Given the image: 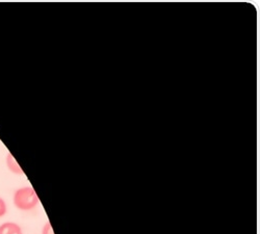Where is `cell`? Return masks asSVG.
Returning <instances> with one entry per match:
<instances>
[{"instance_id": "5", "label": "cell", "mask_w": 260, "mask_h": 234, "mask_svg": "<svg viewBox=\"0 0 260 234\" xmlns=\"http://www.w3.org/2000/svg\"><path fill=\"white\" fill-rule=\"evenodd\" d=\"M42 234H54L53 232V228H52V225L49 221H47L44 226H43L42 228Z\"/></svg>"}, {"instance_id": "1", "label": "cell", "mask_w": 260, "mask_h": 234, "mask_svg": "<svg viewBox=\"0 0 260 234\" xmlns=\"http://www.w3.org/2000/svg\"><path fill=\"white\" fill-rule=\"evenodd\" d=\"M13 203L21 211H30L39 205L40 200L32 186H22L14 191Z\"/></svg>"}, {"instance_id": "3", "label": "cell", "mask_w": 260, "mask_h": 234, "mask_svg": "<svg viewBox=\"0 0 260 234\" xmlns=\"http://www.w3.org/2000/svg\"><path fill=\"white\" fill-rule=\"evenodd\" d=\"M0 234H24L23 229L18 223L5 222L0 225Z\"/></svg>"}, {"instance_id": "4", "label": "cell", "mask_w": 260, "mask_h": 234, "mask_svg": "<svg viewBox=\"0 0 260 234\" xmlns=\"http://www.w3.org/2000/svg\"><path fill=\"white\" fill-rule=\"evenodd\" d=\"M8 214V205L3 197H0V219Z\"/></svg>"}, {"instance_id": "2", "label": "cell", "mask_w": 260, "mask_h": 234, "mask_svg": "<svg viewBox=\"0 0 260 234\" xmlns=\"http://www.w3.org/2000/svg\"><path fill=\"white\" fill-rule=\"evenodd\" d=\"M6 165H7L9 171H10L11 173H13L14 175H19V176L24 175L23 170L21 169V166L19 165L18 161H17L16 158L12 155L11 152H8L7 155H6Z\"/></svg>"}]
</instances>
